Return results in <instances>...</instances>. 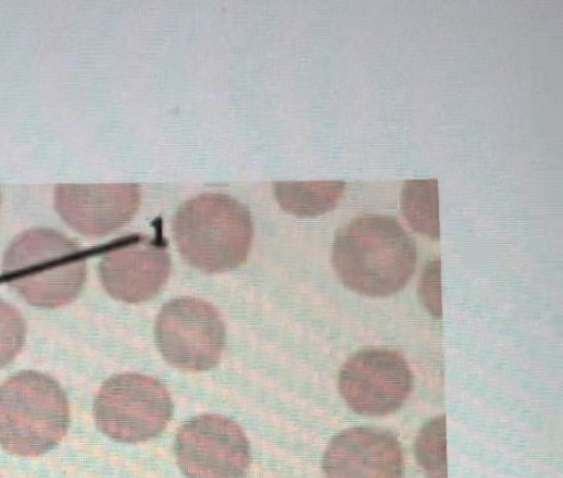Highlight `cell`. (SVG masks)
<instances>
[{
  "label": "cell",
  "instance_id": "obj_1",
  "mask_svg": "<svg viewBox=\"0 0 563 478\" xmlns=\"http://www.w3.org/2000/svg\"><path fill=\"white\" fill-rule=\"evenodd\" d=\"M331 257L345 287L367 297H387L410 280L417 249L396 219L363 214L338 230Z\"/></svg>",
  "mask_w": 563,
  "mask_h": 478
},
{
  "label": "cell",
  "instance_id": "obj_2",
  "mask_svg": "<svg viewBox=\"0 0 563 478\" xmlns=\"http://www.w3.org/2000/svg\"><path fill=\"white\" fill-rule=\"evenodd\" d=\"M2 275L30 304L59 308L80 293L87 275L86 256L57 231L31 230L18 235L7 248Z\"/></svg>",
  "mask_w": 563,
  "mask_h": 478
},
{
  "label": "cell",
  "instance_id": "obj_3",
  "mask_svg": "<svg viewBox=\"0 0 563 478\" xmlns=\"http://www.w3.org/2000/svg\"><path fill=\"white\" fill-rule=\"evenodd\" d=\"M173 235L188 264L206 273H223L245 263L253 224L249 210L235 199L205 193L177 210Z\"/></svg>",
  "mask_w": 563,
  "mask_h": 478
},
{
  "label": "cell",
  "instance_id": "obj_4",
  "mask_svg": "<svg viewBox=\"0 0 563 478\" xmlns=\"http://www.w3.org/2000/svg\"><path fill=\"white\" fill-rule=\"evenodd\" d=\"M69 415L65 391L46 374L23 370L0 386V444L11 454L51 451L65 436Z\"/></svg>",
  "mask_w": 563,
  "mask_h": 478
},
{
  "label": "cell",
  "instance_id": "obj_5",
  "mask_svg": "<svg viewBox=\"0 0 563 478\" xmlns=\"http://www.w3.org/2000/svg\"><path fill=\"white\" fill-rule=\"evenodd\" d=\"M172 414L167 388L154 377L135 373L107 379L93 402L97 427L122 443L145 442L157 436Z\"/></svg>",
  "mask_w": 563,
  "mask_h": 478
},
{
  "label": "cell",
  "instance_id": "obj_6",
  "mask_svg": "<svg viewBox=\"0 0 563 478\" xmlns=\"http://www.w3.org/2000/svg\"><path fill=\"white\" fill-rule=\"evenodd\" d=\"M154 334L165 360L191 371L214 367L225 343V325L217 309L192 297L177 298L164 304Z\"/></svg>",
  "mask_w": 563,
  "mask_h": 478
},
{
  "label": "cell",
  "instance_id": "obj_7",
  "mask_svg": "<svg viewBox=\"0 0 563 478\" xmlns=\"http://www.w3.org/2000/svg\"><path fill=\"white\" fill-rule=\"evenodd\" d=\"M338 386L354 412L383 416L396 412L408 399L413 388V375L397 351L365 347L343 364Z\"/></svg>",
  "mask_w": 563,
  "mask_h": 478
},
{
  "label": "cell",
  "instance_id": "obj_8",
  "mask_svg": "<svg viewBox=\"0 0 563 478\" xmlns=\"http://www.w3.org/2000/svg\"><path fill=\"white\" fill-rule=\"evenodd\" d=\"M174 453L187 478H244L251 463L243 430L220 414H201L184 423Z\"/></svg>",
  "mask_w": 563,
  "mask_h": 478
},
{
  "label": "cell",
  "instance_id": "obj_9",
  "mask_svg": "<svg viewBox=\"0 0 563 478\" xmlns=\"http://www.w3.org/2000/svg\"><path fill=\"white\" fill-rule=\"evenodd\" d=\"M141 192L134 184H60L55 209L76 232L86 236L110 234L135 215Z\"/></svg>",
  "mask_w": 563,
  "mask_h": 478
},
{
  "label": "cell",
  "instance_id": "obj_10",
  "mask_svg": "<svg viewBox=\"0 0 563 478\" xmlns=\"http://www.w3.org/2000/svg\"><path fill=\"white\" fill-rule=\"evenodd\" d=\"M325 478H401L404 456L398 438L373 426L346 429L332 437L322 458Z\"/></svg>",
  "mask_w": 563,
  "mask_h": 478
},
{
  "label": "cell",
  "instance_id": "obj_11",
  "mask_svg": "<svg viewBox=\"0 0 563 478\" xmlns=\"http://www.w3.org/2000/svg\"><path fill=\"white\" fill-rule=\"evenodd\" d=\"M169 273L170 258L166 249L142 240L110 249L99 264L104 290L126 303H141L155 297Z\"/></svg>",
  "mask_w": 563,
  "mask_h": 478
},
{
  "label": "cell",
  "instance_id": "obj_12",
  "mask_svg": "<svg viewBox=\"0 0 563 478\" xmlns=\"http://www.w3.org/2000/svg\"><path fill=\"white\" fill-rule=\"evenodd\" d=\"M345 182L341 180L277 181L274 193L280 207L300 218L322 215L342 199Z\"/></svg>",
  "mask_w": 563,
  "mask_h": 478
},
{
  "label": "cell",
  "instance_id": "obj_13",
  "mask_svg": "<svg viewBox=\"0 0 563 478\" xmlns=\"http://www.w3.org/2000/svg\"><path fill=\"white\" fill-rule=\"evenodd\" d=\"M400 211L416 232L432 240H439L438 180L413 179L405 181L400 192Z\"/></svg>",
  "mask_w": 563,
  "mask_h": 478
},
{
  "label": "cell",
  "instance_id": "obj_14",
  "mask_svg": "<svg viewBox=\"0 0 563 478\" xmlns=\"http://www.w3.org/2000/svg\"><path fill=\"white\" fill-rule=\"evenodd\" d=\"M415 451L419 466L429 478H448L444 414L421 427L416 437Z\"/></svg>",
  "mask_w": 563,
  "mask_h": 478
},
{
  "label": "cell",
  "instance_id": "obj_15",
  "mask_svg": "<svg viewBox=\"0 0 563 478\" xmlns=\"http://www.w3.org/2000/svg\"><path fill=\"white\" fill-rule=\"evenodd\" d=\"M25 331L21 313L0 298V368L10 364L21 352Z\"/></svg>",
  "mask_w": 563,
  "mask_h": 478
},
{
  "label": "cell",
  "instance_id": "obj_16",
  "mask_svg": "<svg viewBox=\"0 0 563 478\" xmlns=\"http://www.w3.org/2000/svg\"><path fill=\"white\" fill-rule=\"evenodd\" d=\"M418 297L426 310L435 319H441L440 259L430 260L418 284Z\"/></svg>",
  "mask_w": 563,
  "mask_h": 478
}]
</instances>
